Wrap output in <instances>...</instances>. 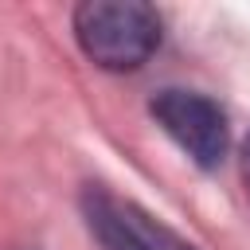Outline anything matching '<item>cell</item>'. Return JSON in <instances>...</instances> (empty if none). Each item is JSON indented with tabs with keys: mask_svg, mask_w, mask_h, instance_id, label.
<instances>
[{
	"mask_svg": "<svg viewBox=\"0 0 250 250\" xmlns=\"http://www.w3.org/2000/svg\"><path fill=\"white\" fill-rule=\"evenodd\" d=\"M74 35L102 70H137L160 47V16L145 0H86L74 8Z\"/></svg>",
	"mask_w": 250,
	"mask_h": 250,
	"instance_id": "1",
	"label": "cell"
},
{
	"mask_svg": "<svg viewBox=\"0 0 250 250\" xmlns=\"http://www.w3.org/2000/svg\"><path fill=\"white\" fill-rule=\"evenodd\" d=\"M156 125L199 164V168H215L223 156H227V141H230V129H227V113L219 109V102H211L207 94H195V90H160L152 102H148Z\"/></svg>",
	"mask_w": 250,
	"mask_h": 250,
	"instance_id": "2",
	"label": "cell"
},
{
	"mask_svg": "<svg viewBox=\"0 0 250 250\" xmlns=\"http://www.w3.org/2000/svg\"><path fill=\"white\" fill-rule=\"evenodd\" d=\"M82 215L90 234L102 242V250H164L160 227L148 223V215L117 203L102 188H86L82 195Z\"/></svg>",
	"mask_w": 250,
	"mask_h": 250,
	"instance_id": "3",
	"label": "cell"
},
{
	"mask_svg": "<svg viewBox=\"0 0 250 250\" xmlns=\"http://www.w3.org/2000/svg\"><path fill=\"white\" fill-rule=\"evenodd\" d=\"M242 184H246V195H250V137L242 141Z\"/></svg>",
	"mask_w": 250,
	"mask_h": 250,
	"instance_id": "4",
	"label": "cell"
},
{
	"mask_svg": "<svg viewBox=\"0 0 250 250\" xmlns=\"http://www.w3.org/2000/svg\"><path fill=\"white\" fill-rule=\"evenodd\" d=\"M160 242H164V250H191V246H184L180 238H172L168 230H160Z\"/></svg>",
	"mask_w": 250,
	"mask_h": 250,
	"instance_id": "5",
	"label": "cell"
}]
</instances>
